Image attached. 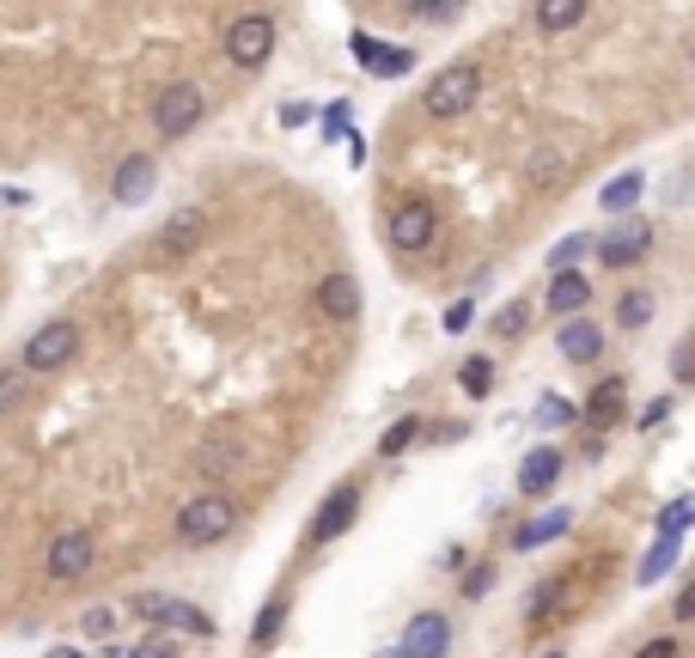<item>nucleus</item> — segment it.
Wrapping results in <instances>:
<instances>
[{
	"label": "nucleus",
	"instance_id": "obj_1",
	"mask_svg": "<svg viewBox=\"0 0 695 658\" xmlns=\"http://www.w3.org/2000/svg\"><path fill=\"white\" fill-rule=\"evenodd\" d=\"M238 531V500L232 494H196V500H184V512H177V536H184L189 549H208V543H220V536Z\"/></svg>",
	"mask_w": 695,
	"mask_h": 658
},
{
	"label": "nucleus",
	"instance_id": "obj_2",
	"mask_svg": "<svg viewBox=\"0 0 695 658\" xmlns=\"http://www.w3.org/2000/svg\"><path fill=\"white\" fill-rule=\"evenodd\" d=\"M476 92H482V67L476 62H451V67H439V74L427 79L421 104H427V116H463V110L476 104Z\"/></svg>",
	"mask_w": 695,
	"mask_h": 658
},
{
	"label": "nucleus",
	"instance_id": "obj_3",
	"mask_svg": "<svg viewBox=\"0 0 695 658\" xmlns=\"http://www.w3.org/2000/svg\"><path fill=\"white\" fill-rule=\"evenodd\" d=\"M201 110H208V98H201L196 79H171L165 92L153 98V128H159L165 140H184L189 128L201 123Z\"/></svg>",
	"mask_w": 695,
	"mask_h": 658
},
{
	"label": "nucleus",
	"instance_id": "obj_4",
	"mask_svg": "<svg viewBox=\"0 0 695 658\" xmlns=\"http://www.w3.org/2000/svg\"><path fill=\"white\" fill-rule=\"evenodd\" d=\"M275 49V18L269 13H238L226 25V62L232 67H263Z\"/></svg>",
	"mask_w": 695,
	"mask_h": 658
},
{
	"label": "nucleus",
	"instance_id": "obj_5",
	"mask_svg": "<svg viewBox=\"0 0 695 658\" xmlns=\"http://www.w3.org/2000/svg\"><path fill=\"white\" fill-rule=\"evenodd\" d=\"M128 610L140 616V622H159V628H184V634H214V616L208 610H196V604H184V597H165V592H140Z\"/></svg>",
	"mask_w": 695,
	"mask_h": 658
},
{
	"label": "nucleus",
	"instance_id": "obj_6",
	"mask_svg": "<svg viewBox=\"0 0 695 658\" xmlns=\"http://www.w3.org/2000/svg\"><path fill=\"white\" fill-rule=\"evenodd\" d=\"M79 353V330L67 318H55V323H44L32 342H25V353H18V367L25 372H55V367H67Z\"/></svg>",
	"mask_w": 695,
	"mask_h": 658
},
{
	"label": "nucleus",
	"instance_id": "obj_7",
	"mask_svg": "<svg viewBox=\"0 0 695 658\" xmlns=\"http://www.w3.org/2000/svg\"><path fill=\"white\" fill-rule=\"evenodd\" d=\"M433 232H439V214H433L427 201H397L385 214V245L390 250H427Z\"/></svg>",
	"mask_w": 695,
	"mask_h": 658
},
{
	"label": "nucleus",
	"instance_id": "obj_8",
	"mask_svg": "<svg viewBox=\"0 0 695 658\" xmlns=\"http://www.w3.org/2000/svg\"><path fill=\"white\" fill-rule=\"evenodd\" d=\"M653 245V226L641 214H617V226L598 238V257L610 262V269H629V262H641Z\"/></svg>",
	"mask_w": 695,
	"mask_h": 658
},
{
	"label": "nucleus",
	"instance_id": "obj_9",
	"mask_svg": "<svg viewBox=\"0 0 695 658\" xmlns=\"http://www.w3.org/2000/svg\"><path fill=\"white\" fill-rule=\"evenodd\" d=\"M98 561V543L86 531H62L55 543H49L44 567H49V580H79V573H92Z\"/></svg>",
	"mask_w": 695,
	"mask_h": 658
},
{
	"label": "nucleus",
	"instance_id": "obj_10",
	"mask_svg": "<svg viewBox=\"0 0 695 658\" xmlns=\"http://www.w3.org/2000/svg\"><path fill=\"white\" fill-rule=\"evenodd\" d=\"M355 519H360V488H355V482H342V488H330L324 506H318V519H311V543H336Z\"/></svg>",
	"mask_w": 695,
	"mask_h": 658
},
{
	"label": "nucleus",
	"instance_id": "obj_11",
	"mask_svg": "<svg viewBox=\"0 0 695 658\" xmlns=\"http://www.w3.org/2000/svg\"><path fill=\"white\" fill-rule=\"evenodd\" d=\"M153 184H159V165L147 153H128L116 165V177H110V196H116V208H140V201L153 196Z\"/></svg>",
	"mask_w": 695,
	"mask_h": 658
},
{
	"label": "nucleus",
	"instance_id": "obj_12",
	"mask_svg": "<svg viewBox=\"0 0 695 658\" xmlns=\"http://www.w3.org/2000/svg\"><path fill=\"white\" fill-rule=\"evenodd\" d=\"M402 646H409V658H446L451 653V622L439 610H421L415 622L402 628Z\"/></svg>",
	"mask_w": 695,
	"mask_h": 658
},
{
	"label": "nucleus",
	"instance_id": "obj_13",
	"mask_svg": "<svg viewBox=\"0 0 695 658\" xmlns=\"http://www.w3.org/2000/svg\"><path fill=\"white\" fill-rule=\"evenodd\" d=\"M561 360H573V367H592L604 353V330L592 318H561V336H556Z\"/></svg>",
	"mask_w": 695,
	"mask_h": 658
},
{
	"label": "nucleus",
	"instance_id": "obj_14",
	"mask_svg": "<svg viewBox=\"0 0 695 658\" xmlns=\"http://www.w3.org/2000/svg\"><path fill=\"white\" fill-rule=\"evenodd\" d=\"M355 55L367 62L372 79H402L409 67H415V49H402V44H372V37H355Z\"/></svg>",
	"mask_w": 695,
	"mask_h": 658
},
{
	"label": "nucleus",
	"instance_id": "obj_15",
	"mask_svg": "<svg viewBox=\"0 0 695 658\" xmlns=\"http://www.w3.org/2000/svg\"><path fill=\"white\" fill-rule=\"evenodd\" d=\"M586 306H592V281L580 275V269H561V275L549 281V293H543V311H556V318H580Z\"/></svg>",
	"mask_w": 695,
	"mask_h": 658
},
{
	"label": "nucleus",
	"instance_id": "obj_16",
	"mask_svg": "<svg viewBox=\"0 0 695 658\" xmlns=\"http://www.w3.org/2000/svg\"><path fill=\"white\" fill-rule=\"evenodd\" d=\"M318 311L336 323H355L360 318V281L355 275H324L318 281Z\"/></svg>",
	"mask_w": 695,
	"mask_h": 658
},
{
	"label": "nucleus",
	"instance_id": "obj_17",
	"mask_svg": "<svg viewBox=\"0 0 695 658\" xmlns=\"http://www.w3.org/2000/svg\"><path fill=\"white\" fill-rule=\"evenodd\" d=\"M245 458H250L245 445L220 433V439H208V445L196 451V470L208 475V482H226V475H238V470H245Z\"/></svg>",
	"mask_w": 695,
	"mask_h": 658
},
{
	"label": "nucleus",
	"instance_id": "obj_18",
	"mask_svg": "<svg viewBox=\"0 0 695 658\" xmlns=\"http://www.w3.org/2000/svg\"><path fill=\"white\" fill-rule=\"evenodd\" d=\"M556 475H561V451L537 445V451H531V458L519 463V494H531V500H537V494L556 488Z\"/></svg>",
	"mask_w": 695,
	"mask_h": 658
},
{
	"label": "nucleus",
	"instance_id": "obj_19",
	"mask_svg": "<svg viewBox=\"0 0 695 658\" xmlns=\"http://www.w3.org/2000/svg\"><path fill=\"white\" fill-rule=\"evenodd\" d=\"M196 238H201V208H177V214L165 220V232L153 238V250L159 257H184Z\"/></svg>",
	"mask_w": 695,
	"mask_h": 658
},
{
	"label": "nucleus",
	"instance_id": "obj_20",
	"mask_svg": "<svg viewBox=\"0 0 695 658\" xmlns=\"http://www.w3.org/2000/svg\"><path fill=\"white\" fill-rule=\"evenodd\" d=\"M641 189H647V177H641V171H622V177H610V184H604L598 208H604V214H634Z\"/></svg>",
	"mask_w": 695,
	"mask_h": 658
},
{
	"label": "nucleus",
	"instance_id": "obj_21",
	"mask_svg": "<svg viewBox=\"0 0 695 658\" xmlns=\"http://www.w3.org/2000/svg\"><path fill=\"white\" fill-rule=\"evenodd\" d=\"M580 18H586V0H537V32H549V37L573 32Z\"/></svg>",
	"mask_w": 695,
	"mask_h": 658
},
{
	"label": "nucleus",
	"instance_id": "obj_22",
	"mask_svg": "<svg viewBox=\"0 0 695 658\" xmlns=\"http://www.w3.org/2000/svg\"><path fill=\"white\" fill-rule=\"evenodd\" d=\"M561 531H568V512H543V519L519 524V536H512V549H543V543H556Z\"/></svg>",
	"mask_w": 695,
	"mask_h": 658
},
{
	"label": "nucleus",
	"instance_id": "obj_23",
	"mask_svg": "<svg viewBox=\"0 0 695 658\" xmlns=\"http://www.w3.org/2000/svg\"><path fill=\"white\" fill-rule=\"evenodd\" d=\"M402 18H415V25H446V18L463 13V0H397Z\"/></svg>",
	"mask_w": 695,
	"mask_h": 658
},
{
	"label": "nucleus",
	"instance_id": "obj_24",
	"mask_svg": "<svg viewBox=\"0 0 695 658\" xmlns=\"http://www.w3.org/2000/svg\"><path fill=\"white\" fill-rule=\"evenodd\" d=\"M671 561H678V536L659 531V543L647 549V561H641V573H634V580H641V585H659L665 573H671Z\"/></svg>",
	"mask_w": 695,
	"mask_h": 658
},
{
	"label": "nucleus",
	"instance_id": "obj_25",
	"mask_svg": "<svg viewBox=\"0 0 695 658\" xmlns=\"http://www.w3.org/2000/svg\"><path fill=\"white\" fill-rule=\"evenodd\" d=\"M586 250H598V238L592 232H568L556 250H549V275H561V269H573V262L586 257Z\"/></svg>",
	"mask_w": 695,
	"mask_h": 658
},
{
	"label": "nucleus",
	"instance_id": "obj_26",
	"mask_svg": "<svg viewBox=\"0 0 695 658\" xmlns=\"http://www.w3.org/2000/svg\"><path fill=\"white\" fill-rule=\"evenodd\" d=\"M617 318H622V330H647L653 323V293H622Z\"/></svg>",
	"mask_w": 695,
	"mask_h": 658
},
{
	"label": "nucleus",
	"instance_id": "obj_27",
	"mask_svg": "<svg viewBox=\"0 0 695 658\" xmlns=\"http://www.w3.org/2000/svg\"><path fill=\"white\" fill-rule=\"evenodd\" d=\"M281 622H287V597H269L263 604V616H257V628H250V641L257 646H269L281 634Z\"/></svg>",
	"mask_w": 695,
	"mask_h": 658
},
{
	"label": "nucleus",
	"instance_id": "obj_28",
	"mask_svg": "<svg viewBox=\"0 0 695 658\" xmlns=\"http://www.w3.org/2000/svg\"><path fill=\"white\" fill-rule=\"evenodd\" d=\"M561 592H568V580H549V585H543V592L525 604V622H531V628L549 622V616H556V604H561Z\"/></svg>",
	"mask_w": 695,
	"mask_h": 658
},
{
	"label": "nucleus",
	"instance_id": "obj_29",
	"mask_svg": "<svg viewBox=\"0 0 695 658\" xmlns=\"http://www.w3.org/2000/svg\"><path fill=\"white\" fill-rule=\"evenodd\" d=\"M586 409H592V421H610V414L622 409V378H604L598 390L586 397Z\"/></svg>",
	"mask_w": 695,
	"mask_h": 658
},
{
	"label": "nucleus",
	"instance_id": "obj_30",
	"mask_svg": "<svg viewBox=\"0 0 695 658\" xmlns=\"http://www.w3.org/2000/svg\"><path fill=\"white\" fill-rule=\"evenodd\" d=\"M458 384H463V397H488V384H495V367L488 360H463V372H458Z\"/></svg>",
	"mask_w": 695,
	"mask_h": 658
},
{
	"label": "nucleus",
	"instance_id": "obj_31",
	"mask_svg": "<svg viewBox=\"0 0 695 658\" xmlns=\"http://www.w3.org/2000/svg\"><path fill=\"white\" fill-rule=\"evenodd\" d=\"M415 433H421V421H415V414H402L397 427H385L378 451H385V458H397V451H409V445H415Z\"/></svg>",
	"mask_w": 695,
	"mask_h": 658
},
{
	"label": "nucleus",
	"instance_id": "obj_32",
	"mask_svg": "<svg viewBox=\"0 0 695 658\" xmlns=\"http://www.w3.org/2000/svg\"><path fill=\"white\" fill-rule=\"evenodd\" d=\"M690 524H695V494H683V500H671V506L659 512V531H665V536L690 531Z\"/></svg>",
	"mask_w": 695,
	"mask_h": 658
},
{
	"label": "nucleus",
	"instance_id": "obj_33",
	"mask_svg": "<svg viewBox=\"0 0 695 658\" xmlns=\"http://www.w3.org/2000/svg\"><path fill=\"white\" fill-rule=\"evenodd\" d=\"M671 378L695 384V336H683L678 348H671Z\"/></svg>",
	"mask_w": 695,
	"mask_h": 658
},
{
	"label": "nucleus",
	"instance_id": "obj_34",
	"mask_svg": "<svg viewBox=\"0 0 695 658\" xmlns=\"http://www.w3.org/2000/svg\"><path fill=\"white\" fill-rule=\"evenodd\" d=\"M525 323H531V306H525V299H512V306L495 318V336H519Z\"/></svg>",
	"mask_w": 695,
	"mask_h": 658
},
{
	"label": "nucleus",
	"instance_id": "obj_35",
	"mask_svg": "<svg viewBox=\"0 0 695 658\" xmlns=\"http://www.w3.org/2000/svg\"><path fill=\"white\" fill-rule=\"evenodd\" d=\"M537 421H543V427H568V421H573V402L568 397H543L537 402Z\"/></svg>",
	"mask_w": 695,
	"mask_h": 658
},
{
	"label": "nucleus",
	"instance_id": "obj_36",
	"mask_svg": "<svg viewBox=\"0 0 695 658\" xmlns=\"http://www.w3.org/2000/svg\"><path fill=\"white\" fill-rule=\"evenodd\" d=\"M488 585H495V567H488V561L463 567V597H488Z\"/></svg>",
	"mask_w": 695,
	"mask_h": 658
},
{
	"label": "nucleus",
	"instance_id": "obj_37",
	"mask_svg": "<svg viewBox=\"0 0 695 658\" xmlns=\"http://www.w3.org/2000/svg\"><path fill=\"white\" fill-rule=\"evenodd\" d=\"M306 123H311V104L287 98V104H281V128H306Z\"/></svg>",
	"mask_w": 695,
	"mask_h": 658
},
{
	"label": "nucleus",
	"instance_id": "obj_38",
	"mask_svg": "<svg viewBox=\"0 0 695 658\" xmlns=\"http://www.w3.org/2000/svg\"><path fill=\"white\" fill-rule=\"evenodd\" d=\"M671 616H678V622H695V580L683 585L678 597H671Z\"/></svg>",
	"mask_w": 695,
	"mask_h": 658
},
{
	"label": "nucleus",
	"instance_id": "obj_39",
	"mask_svg": "<svg viewBox=\"0 0 695 658\" xmlns=\"http://www.w3.org/2000/svg\"><path fill=\"white\" fill-rule=\"evenodd\" d=\"M470 318H476V311H470V299H458V306L446 311V330L458 336V330H470Z\"/></svg>",
	"mask_w": 695,
	"mask_h": 658
},
{
	"label": "nucleus",
	"instance_id": "obj_40",
	"mask_svg": "<svg viewBox=\"0 0 695 658\" xmlns=\"http://www.w3.org/2000/svg\"><path fill=\"white\" fill-rule=\"evenodd\" d=\"M634 658H678V641H665V634H659V641H647Z\"/></svg>",
	"mask_w": 695,
	"mask_h": 658
},
{
	"label": "nucleus",
	"instance_id": "obj_41",
	"mask_svg": "<svg viewBox=\"0 0 695 658\" xmlns=\"http://www.w3.org/2000/svg\"><path fill=\"white\" fill-rule=\"evenodd\" d=\"M18 384H25V367H13L7 378H0V402H18Z\"/></svg>",
	"mask_w": 695,
	"mask_h": 658
},
{
	"label": "nucleus",
	"instance_id": "obj_42",
	"mask_svg": "<svg viewBox=\"0 0 695 658\" xmlns=\"http://www.w3.org/2000/svg\"><path fill=\"white\" fill-rule=\"evenodd\" d=\"M348 110H355V104H330V116H324L330 135H342V128H348Z\"/></svg>",
	"mask_w": 695,
	"mask_h": 658
},
{
	"label": "nucleus",
	"instance_id": "obj_43",
	"mask_svg": "<svg viewBox=\"0 0 695 658\" xmlns=\"http://www.w3.org/2000/svg\"><path fill=\"white\" fill-rule=\"evenodd\" d=\"M86 634H110V610H86Z\"/></svg>",
	"mask_w": 695,
	"mask_h": 658
},
{
	"label": "nucleus",
	"instance_id": "obj_44",
	"mask_svg": "<svg viewBox=\"0 0 695 658\" xmlns=\"http://www.w3.org/2000/svg\"><path fill=\"white\" fill-rule=\"evenodd\" d=\"M128 658H171V646H165V641H147L140 653H128Z\"/></svg>",
	"mask_w": 695,
	"mask_h": 658
},
{
	"label": "nucleus",
	"instance_id": "obj_45",
	"mask_svg": "<svg viewBox=\"0 0 695 658\" xmlns=\"http://www.w3.org/2000/svg\"><path fill=\"white\" fill-rule=\"evenodd\" d=\"M372 658H409V646L397 641V646H385V653H372Z\"/></svg>",
	"mask_w": 695,
	"mask_h": 658
},
{
	"label": "nucleus",
	"instance_id": "obj_46",
	"mask_svg": "<svg viewBox=\"0 0 695 658\" xmlns=\"http://www.w3.org/2000/svg\"><path fill=\"white\" fill-rule=\"evenodd\" d=\"M49 658H79V653H49Z\"/></svg>",
	"mask_w": 695,
	"mask_h": 658
},
{
	"label": "nucleus",
	"instance_id": "obj_47",
	"mask_svg": "<svg viewBox=\"0 0 695 658\" xmlns=\"http://www.w3.org/2000/svg\"><path fill=\"white\" fill-rule=\"evenodd\" d=\"M690 67H695V44H690Z\"/></svg>",
	"mask_w": 695,
	"mask_h": 658
},
{
	"label": "nucleus",
	"instance_id": "obj_48",
	"mask_svg": "<svg viewBox=\"0 0 695 658\" xmlns=\"http://www.w3.org/2000/svg\"><path fill=\"white\" fill-rule=\"evenodd\" d=\"M549 658H561V653H549Z\"/></svg>",
	"mask_w": 695,
	"mask_h": 658
}]
</instances>
